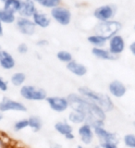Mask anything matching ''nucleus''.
I'll return each instance as SVG.
<instances>
[{
    "instance_id": "obj_23",
    "label": "nucleus",
    "mask_w": 135,
    "mask_h": 148,
    "mask_svg": "<svg viewBox=\"0 0 135 148\" xmlns=\"http://www.w3.org/2000/svg\"><path fill=\"white\" fill-rule=\"evenodd\" d=\"M26 82V74L21 71L13 73L10 77V83L15 87H21Z\"/></svg>"
},
{
    "instance_id": "obj_21",
    "label": "nucleus",
    "mask_w": 135,
    "mask_h": 148,
    "mask_svg": "<svg viewBox=\"0 0 135 148\" xmlns=\"http://www.w3.org/2000/svg\"><path fill=\"white\" fill-rule=\"evenodd\" d=\"M87 41H88V43L91 44L94 47H104L105 45L108 42V40L106 38L96 34H91L88 36Z\"/></svg>"
},
{
    "instance_id": "obj_20",
    "label": "nucleus",
    "mask_w": 135,
    "mask_h": 148,
    "mask_svg": "<svg viewBox=\"0 0 135 148\" xmlns=\"http://www.w3.org/2000/svg\"><path fill=\"white\" fill-rule=\"evenodd\" d=\"M68 121L72 125H82L86 122V116L79 111L71 110L68 115Z\"/></svg>"
},
{
    "instance_id": "obj_16",
    "label": "nucleus",
    "mask_w": 135,
    "mask_h": 148,
    "mask_svg": "<svg viewBox=\"0 0 135 148\" xmlns=\"http://www.w3.org/2000/svg\"><path fill=\"white\" fill-rule=\"evenodd\" d=\"M66 67L69 72L77 77H83V76H85L87 73V68L85 65L78 62L74 59L69 64H67Z\"/></svg>"
},
{
    "instance_id": "obj_6",
    "label": "nucleus",
    "mask_w": 135,
    "mask_h": 148,
    "mask_svg": "<svg viewBox=\"0 0 135 148\" xmlns=\"http://www.w3.org/2000/svg\"><path fill=\"white\" fill-rule=\"evenodd\" d=\"M46 104L48 105L51 110L57 113H63L69 108V103L67 96H58V95H52L47 96L45 100Z\"/></svg>"
},
{
    "instance_id": "obj_10",
    "label": "nucleus",
    "mask_w": 135,
    "mask_h": 148,
    "mask_svg": "<svg viewBox=\"0 0 135 148\" xmlns=\"http://www.w3.org/2000/svg\"><path fill=\"white\" fill-rule=\"evenodd\" d=\"M115 15V8L111 5H104L96 8L94 11V17L100 22L112 21Z\"/></svg>"
},
{
    "instance_id": "obj_14",
    "label": "nucleus",
    "mask_w": 135,
    "mask_h": 148,
    "mask_svg": "<svg viewBox=\"0 0 135 148\" xmlns=\"http://www.w3.org/2000/svg\"><path fill=\"white\" fill-rule=\"evenodd\" d=\"M16 66V60L8 51L0 48V68L5 71H11Z\"/></svg>"
},
{
    "instance_id": "obj_8",
    "label": "nucleus",
    "mask_w": 135,
    "mask_h": 148,
    "mask_svg": "<svg viewBox=\"0 0 135 148\" xmlns=\"http://www.w3.org/2000/svg\"><path fill=\"white\" fill-rule=\"evenodd\" d=\"M16 26L19 32L23 35L31 36L34 35L36 32V26L32 18L18 17L16 20Z\"/></svg>"
},
{
    "instance_id": "obj_9",
    "label": "nucleus",
    "mask_w": 135,
    "mask_h": 148,
    "mask_svg": "<svg viewBox=\"0 0 135 148\" xmlns=\"http://www.w3.org/2000/svg\"><path fill=\"white\" fill-rule=\"evenodd\" d=\"M78 135L83 145H90L94 142V139L95 137V130L90 124L85 122L79 126Z\"/></svg>"
},
{
    "instance_id": "obj_43",
    "label": "nucleus",
    "mask_w": 135,
    "mask_h": 148,
    "mask_svg": "<svg viewBox=\"0 0 135 148\" xmlns=\"http://www.w3.org/2000/svg\"><path fill=\"white\" fill-rule=\"evenodd\" d=\"M1 1H2L3 3H6V2H8V0H1Z\"/></svg>"
},
{
    "instance_id": "obj_3",
    "label": "nucleus",
    "mask_w": 135,
    "mask_h": 148,
    "mask_svg": "<svg viewBox=\"0 0 135 148\" xmlns=\"http://www.w3.org/2000/svg\"><path fill=\"white\" fill-rule=\"evenodd\" d=\"M20 95L24 100L31 102H42L47 98V92L45 89L35 85L24 84L21 87Z\"/></svg>"
},
{
    "instance_id": "obj_42",
    "label": "nucleus",
    "mask_w": 135,
    "mask_h": 148,
    "mask_svg": "<svg viewBox=\"0 0 135 148\" xmlns=\"http://www.w3.org/2000/svg\"><path fill=\"white\" fill-rule=\"evenodd\" d=\"M77 148H84V146H83V145H78V146H77Z\"/></svg>"
},
{
    "instance_id": "obj_13",
    "label": "nucleus",
    "mask_w": 135,
    "mask_h": 148,
    "mask_svg": "<svg viewBox=\"0 0 135 148\" xmlns=\"http://www.w3.org/2000/svg\"><path fill=\"white\" fill-rule=\"evenodd\" d=\"M95 137L98 139L99 143H105V142H119L118 135L116 133L108 131L105 127H97L95 128Z\"/></svg>"
},
{
    "instance_id": "obj_44",
    "label": "nucleus",
    "mask_w": 135,
    "mask_h": 148,
    "mask_svg": "<svg viewBox=\"0 0 135 148\" xmlns=\"http://www.w3.org/2000/svg\"><path fill=\"white\" fill-rule=\"evenodd\" d=\"M134 127H135V122H134Z\"/></svg>"
},
{
    "instance_id": "obj_41",
    "label": "nucleus",
    "mask_w": 135,
    "mask_h": 148,
    "mask_svg": "<svg viewBox=\"0 0 135 148\" xmlns=\"http://www.w3.org/2000/svg\"><path fill=\"white\" fill-rule=\"evenodd\" d=\"M3 118H4V115H3V113L1 112V111H0V121L3 119Z\"/></svg>"
},
{
    "instance_id": "obj_18",
    "label": "nucleus",
    "mask_w": 135,
    "mask_h": 148,
    "mask_svg": "<svg viewBox=\"0 0 135 148\" xmlns=\"http://www.w3.org/2000/svg\"><path fill=\"white\" fill-rule=\"evenodd\" d=\"M54 129L56 132L63 137L68 135V134L73 133V126L68 120H60V121L56 122L54 125Z\"/></svg>"
},
{
    "instance_id": "obj_29",
    "label": "nucleus",
    "mask_w": 135,
    "mask_h": 148,
    "mask_svg": "<svg viewBox=\"0 0 135 148\" xmlns=\"http://www.w3.org/2000/svg\"><path fill=\"white\" fill-rule=\"evenodd\" d=\"M123 143L128 148H135V134L128 133L124 135Z\"/></svg>"
},
{
    "instance_id": "obj_32",
    "label": "nucleus",
    "mask_w": 135,
    "mask_h": 148,
    "mask_svg": "<svg viewBox=\"0 0 135 148\" xmlns=\"http://www.w3.org/2000/svg\"><path fill=\"white\" fill-rule=\"evenodd\" d=\"M17 51H18V53L19 54H21V55H25L28 53V51H29V47H28V45L27 44L25 43H21L18 45V47H17Z\"/></svg>"
},
{
    "instance_id": "obj_1",
    "label": "nucleus",
    "mask_w": 135,
    "mask_h": 148,
    "mask_svg": "<svg viewBox=\"0 0 135 148\" xmlns=\"http://www.w3.org/2000/svg\"><path fill=\"white\" fill-rule=\"evenodd\" d=\"M67 98L69 103V108L82 112L86 116V123L90 124L94 129L105 127L106 112L99 106L86 99L79 92H71Z\"/></svg>"
},
{
    "instance_id": "obj_19",
    "label": "nucleus",
    "mask_w": 135,
    "mask_h": 148,
    "mask_svg": "<svg viewBox=\"0 0 135 148\" xmlns=\"http://www.w3.org/2000/svg\"><path fill=\"white\" fill-rule=\"evenodd\" d=\"M92 54L96 58H99L102 60H115L117 57L112 55L108 49H106L104 47H93Z\"/></svg>"
},
{
    "instance_id": "obj_27",
    "label": "nucleus",
    "mask_w": 135,
    "mask_h": 148,
    "mask_svg": "<svg viewBox=\"0 0 135 148\" xmlns=\"http://www.w3.org/2000/svg\"><path fill=\"white\" fill-rule=\"evenodd\" d=\"M29 128V121L28 119H21L13 124V131L16 132H20Z\"/></svg>"
},
{
    "instance_id": "obj_38",
    "label": "nucleus",
    "mask_w": 135,
    "mask_h": 148,
    "mask_svg": "<svg viewBox=\"0 0 135 148\" xmlns=\"http://www.w3.org/2000/svg\"><path fill=\"white\" fill-rule=\"evenodd\" d=\"M4 34V28H3V23L0 21V36H2Z\"/></svg>"
},
{
    "instance_id": "obj_11",
    "label": "nucleus",
    "mask_w": 135,
    "mask_h": 148,
    "mask_svg": "<svg viewBox=\"0 0 135 148\" xmlns=\"http://www.w3.org/2000/svg\"><path fill=\"white\" fill-rule=\"evenodd\" d=\"M125 46H126L125 40L119 34H116L108 40V50L115 57H118V56L123 53V51L125 50Z\"/></svg>"
},
{
    "instance_id": "obj_17",
    "label": "nucleus",
    "mask_w": 135,
    "mask_h": 148,
    "mask_svg": "<svg viewBox=\"0 0 135 148\" xmlns=\"http://www.w3.org/2000/svg\"><path fill=\"white\" fill-rule=\"evenodd\" d=\"M32 20L36 27L42 28V29H45V28L49 27V25L51 24V18L48 17V15H46L45 13L38 10L34 13Z\"/></svg>"
},
{
    "instance_id": "obj_4",
    "label": "nucleus",
    "mask_w": 135,
    "mask_h": 148,
    "mask_svg": "<svg viewBox=\"0 0 135 148\" xmlns=\"http://www.w3.org/2000/svg\"><path fill=\"white\" fill-rule=\"evenodd\" d=\"M121 23L116 21H108L104 22H99L95 27V34H99L109 40L111 37L118 34V32L121 30Z\"/></svg>"
},
{
    "instance_id": "obj_5",
    "label": "nucleus",
    "mask_w": 135,
    "mask_h": 148,
    "mask_svg": "<svg viewBox=\"0 0 135 148\" xmlns=\"http://www.w3.org/2000/svg\"><path fill=\"white\" fill-rule=\"evenodd\" d=\"M0 111L4 114L9 111H15V112H26L27 106L24 103L21 101L13 100L7 96H4L0 100Z\"/></svg>"
},
{
    "instance_id": "obj_22",
    "label": "nucleus",
    "mask_w": 135,
    "mask_h": 148,
    "mask_svg": "<svg viewBox=\"0 0 135 148\" xmlns=\"http://www.w3.org/2000/svg\"><path fill=\"white\" fill-rule=\"evenodd\" d=\"M28 121H29V128L32 132H39L43 129V120L39 116H31V117L28 118Z\"/></svg>"
},
{
    "instance_id": "obj_33",
    "label": "nucleus",
    "mask_w": 135,
    "mask_h": 148,
    "mask_svg": "<svg viewBox=\"0 0 135 148\" xmlns=\"http://www.w3.org/2000/svg\"><path fill=\"white\" fill-rule=\"evenodd\" d=\"M8 89V83L7 81H5L2 77H0V92H7Z\"/></svg>"
},
{
    "instance_id": "obj_34",
    "label": "nucleus",
    "mask_w": 135,
    "mask_h": 148,
    "mask_svg": "<svg viewBox=\"0 0 135 148\" xmlns=\"http://www.w3.org/2000/svg\"><path fill=\"white\" fill-rule=\"evenodd\" d=\"M36 45L40 46V47H44V46L48 45V41L46 39H40L36 42Z\"/></svg>"
},
{
    "instance_id": "obj_37",
    "label": "nucleus",
    "mask_w": 135,
    "mask_h": 148,
    "mask_svg": "<svg viewBox=\"0 0 135 148\" xmlns=\"http://www.w3.org/2000/svg\"><path fill=\"white\" fill-rule=\"evenodd\" d=\"M49 148H62V145H59V143H52L50 145Z\"/></svg>"
},
{
    "instance_id": "obj_26",
    "label": "nucleus",
    "mask_w": 135,
    "mask_h": 148,
    "mask_svg": "<svg viewBox=\"0 0 135 148\" xmlns=\"http://www.w3.org/2000/svg\"><path fill=\"white\" fill-rule=\"evenodd\" d=\"M57 58L59 60L60 62L65 63V64H69L71 61L73 60L72 54L71 52H69L67 50H60L57 53Z\"/></svg>"
},
{
    "instance_id": "obj_31",
    "label": "nucleus",
    "mask_w": 135,
    "mask_h": 148,
    "mask_svg": "<svg viewBox=\"0 0 135 148\" xmlns=\"http://www.w3.org/2000/svg\"><path fill=\"white\" fill-rule=\"evenodd\" d=\"M100 147L101 148H119V142H105V143H100Z\"/></svg>"
},
{
    "instance_id": "obj_30",
    "label": "nucleus",
    "mask_w": 135,
    "mask_h": 148,
    "mask_svg": "<svg viewBox=\"0 0 135 148\" xmlns=\"http://www.w3.org/2000/svg\"><path fill=\"white\" fill-rule=\"evenodd\" d=\"M61 0H43L39 5H41L42 7H44L45 8H54L60 6Z\"/></svg>"
},
{
    "instance_id": "obj_45",
    "label": "nucleus",
    "mask_w": 135,
    "mask_h": 148,
    "mask_svg": "<svg viewBox=\"0 0 135 148\" xmlns=\"http://www.w3.org/2000/svg\"><path fill=\"white\" fill-rule=\"evenodd\" d=\"M134 30H135V25H134Z\"/></svg>"
},
{
    "instance_id": "obj_36",
    "label": "nucleus",
    "mask_w": 135,
    "mask_h": 148,
    "mask_svg": "<svg viewBox=\"0 0 135 148\" xmlns=\"http://www.w3.org/2000/svg\"><path fill=\"white\" fill-rule=\"evenodd\" d=\"M66 140H68V141H72L74 138H75V135H74V132L73 133H71V134H68V135H66L64 137Z\"/></svg>"
},
{
    "instance_id": "obj_39",
    "label": "nucleus",
    "mask_w": 135,
    "mask_h": 148,
    "mask_svg": "<svg viewBox=\"0 0 135 148\" xmlns=\"http://www.w3.org/2000/svg\"><path fill=\"white\" fill-rule=\"evenodd\" d=\"M11 148H26L24 146H21V145H14Z\"/></svg>"
},
{
    "instance_id": "obj_24",
    "label": "nucleus",
    "mask_w": 135,
    "mask_h": 148,
    "mask_svg": "<svg viewBox=\"0 0 135 148\" xmlns=\"http://www.w3.org/2000/svg\"><path fill=\"white\" fill-rule=\"evenodd\" d=\"M21 5H22V0H8V2L4 3L3 8L9 12L16 14L20 12Z\"/></svg>"
},
{
    "instance_id": "obj_40",
    "label": "nucleus",
    "mask_w": 135,
    "mask_h": 148,
    "mask_svg": "<svg viewBox=\"0 0 135 148\" xmlns=\"http://www.w3.org/2000/svg\"><path fill=\"white\" fill-rule=\"evenodd\" d=\"M32 1H34V3H38V4H40L43 0H32Z\"/></svg>"
},
{
    "instance_id": "obj_35",
    "label": "nucleus",
    "mask_w": 135,
    "mask_h": 148,
    "mask_svg": "<svg viewBox=\"0 0 135 148\" xmlns=\"http://www.w3.org/2000/svg\"><path fill=\"white\" fill-rule=\"evenodd\" d=\"M129 48H130V51H131V53L135 57V41L132 42V43L130 45Z\"/></svg>"
},
{
    "instance_id": "obj_15",
    "label": "nucleus",
    "mask_w": 135,
    "mask_h": 148,
    "mask_svg": "<svg viewBox=\"0 0 135 148\" xmlns=\"http://www.w3.org/2000/svg\"><path fill=\"white\" fill-rule=\"evenodd\" d=\"M36 11V5L34 1H32V0H22V5L20 12H19V15H20V17L32 18Z\"/></svg>"
},
{
    "instance_id": "obj_2",
    "label": "nucleus",
    "mask_w": 135,
    "mask_h": 148,
    "mask_svg": "<svg viewBox=\"0 0 135 148\" xmlns=\"http://www.w3.org/2000/svg\"><path fill=\"white\" fill-rule=\"evenodd\" d=\"M78 92L86 99L93 102L94 104L99 106L101 108H103L106 113L111 112L114 108V102L112 98L108 94L105 92H100L91 89L87 86H81L78 88Z\"/></svg>"
},
{
    "instance_id": "obj_7",
    "label": "nucleus",
    "mask_w": 135,
    "mask_h": 148,
    "mask_svg": "<svg viewBox=\"0 0 135 148\" xmlns=\"http://www.w3.org/2000/svg\"><path fill=\"white\" fill-rule=\"evenodd\" d=\"M51 17L59 25L68 26L71 21V12L69 8L58 6L51 9Z\"/></svg>"
},
{
    "instance_id": "obj_25",
    "label": "nucleus",
    "mask_w": 135,
    "mask_h": 148,
    "mask_svg": "<svg viewBox=\"0 0 135 148\" xmlns=\"http://www.w3.org/2000/svg\"><path fill=\"white\" fill-rule=\"evenodd\" d=\"M16 14L12 12H9L6 9H0V21L5 24H12V23L16 22Z\"/></svg>"
},
{
    "instance_id": "obj_28",
    "label": "nucleus",
    "mask_w": 135,
    "mask_h": 148,
    "mask_svg": "<svg viewBox=\"0 0 135 148\" xmlns=\"http://www.w3.org/2000/svg\"><path fill=\"white\" fill-rule=\"evenodd\" d=\"M14 145L11 139L7 134L0 132V148H11Z\"/></svg>"
},
{
    "instance_id": "obj_12",
    "label": "nucleus",
    "mask_w": 135,
    "mask_h": 148,
    "mask_svg": "<svg viewBox=\"0 0 135 148\" xmlns=\"http://www.w3.org/2000/svg\"><path fill=\"white\" fill-rule=\"evenodd\" d=\"M108 89L109 95L115 97V98H121L127 92L126 85L119 80H114L112 82H110Z\"/></svg>"
}]
</instances>
